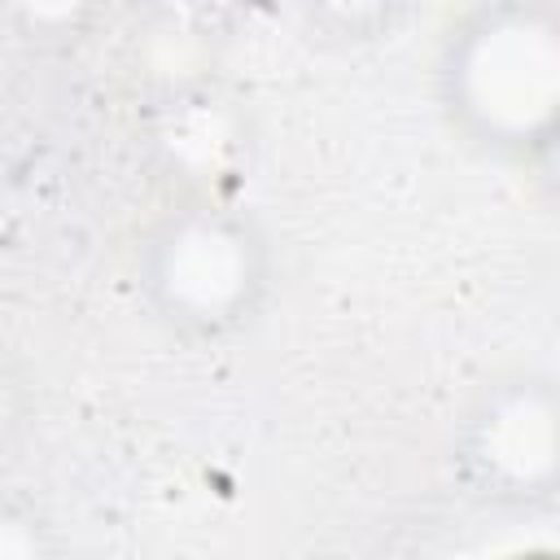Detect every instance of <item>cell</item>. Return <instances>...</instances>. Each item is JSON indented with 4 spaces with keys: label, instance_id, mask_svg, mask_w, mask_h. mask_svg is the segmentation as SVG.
<instances>
[{
    "label": "cell",
    "instance_id": "obj_1",
    "mask_svg": "<svg viewBox=\"0 0 560 560\" xmlns=\"http://www.w3.org/2000/svg\"><path fill=\"white\" fill-rule=\"evenodd\" d=\"M446 88L477 136L538 149L560 122V9L542 0L486 9L451 48Z\"/></svg>",
    "mask_w": 560,
    "mask_h": 560
},
{
    "label": "cell",
    "instance_id": "obj_2",
    "mask_svg": "<svg viewBox=\"0 0 560 560\" xmlns=\"http://www.w3.org/2000/svg\"><path fill=\"white\" fill-rule=\"evenodd\" d=\"M262 280L258 245L245 223L210 210L175 219L149 258V289L158 306L192 328H223L249 311Z\"/></svg>",
    "mask_w": 560,
    "mask_h": 560
},
{
    "label": "cell",
    "instance_id": "obj_3",
    "mask_svg": "<svg viewBox=\"0 0 560 560\" xmlns=\"http://www.w3.org/2000/svg\"><path fill=\"white\" fill-rule=\"evenodd\" d=\"M468 481L490 499H538L560 481V394L534 381L486 394L464 433Z\"/></svg>",
    "mask_w": 560,
    "mask_h": 560
},
{
    "label": "cell",
    "instance_id": "obj_4",
    "mask_svg": "<svg viewBox=\"0 0 560 560\" xmlns=\"http://www.w3.org/2000/svg\"><path fill=\"white\" fill-rule=\"evenodd\" d=\"M22 4L31 9L35 22H66V18H74L88 0H22Z\"/></svg>",
    "mask_w": 560,
    "mask_h": 560
},
{
    "label": "cell",
    "instance_id": "obj_5",
    "mask_svg": "<svg viewBox=\"0 0 560 560\" xmlns=\"http://www.w3.org/2000/svg\"><path fill=\"white\" fill-rule=\"evenodd\" d=\"M534 153L542 158V171H547V179H551V188L560 192V122H556V127H551V131L542 136V144H538Z\"/></svg>",
    "mask_w": 560,
    "mask_h": 560
}]
</instances>
